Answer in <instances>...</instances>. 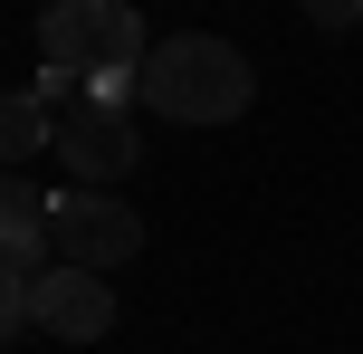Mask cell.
Segmentation results:
<instances>
[{
  "instance_id": "1",
  "label": "cell",
  "mask_w": 363,
  "mask_h": 354,
  "mask_svg": "<svg viewBox=\"0 0 363 354\" xmlns=\"http://www.w3.org/2000/svg\"><path fill=\"white\" fill-rule=\"evenodd\" d=\"M134 96H144L153 115H172V125H239L249 96H258V77H249V57H239L230 38L172 29V38H153L144 87H134Z\"/></svg>"
},
{
  "instance_id": "2",
  "label": "cell",
  "mask_w": 363,
  "mask_h": 354,
  "mask_svg": "<svg viewBox=\"0 0 363 354\" xmlns=\"http://www.w3.org/2000/svg\"><path fill=\"white\" fill-rule=\"evenodd\" d=\"M38 57L67 77H144V19H134V0H48L38 10Z\"/></svg>"
},
{
  "instance_id": "3",
  "label": "cell",
  "mask_w": 363,
  "mask_h": 354,
  "mask_svg": "<svg viewBox=\"0 0 363 354\" xmlns=\"http://www.w3.org/2000/svg\"><path fill=\"white\" fill-rule=\"evenodd\" d=\"M57 163L77 172V192L134 182V172H144V125H134V106H77L67 125H57Z\"/></svg>"
},
{
  "instance_id": "4",
  "label": "cell",
  "mask_w": 363,
  "mask_h": 354,
  "mask_svg": "<svg viewBox=\"0 0 363 354\" xmlns=\"http://www.w3.org/2000/svg\"><path fill=\"white\" fill-rule=\"evenodd\" d=\"M48 230H57V259L67 268H125L134 249H144V221H134V201H115V192H57Z\"/></svg>"
},
{
  "instance_id": "5",
  "label": "cell",
  "mask_w": 363,
  "mask_h": 354,
  "mask_svg": "<svg viewBox=\"0 0 363 354\" xmlns=\"http://www.w3.org/2000/svg\"><path fill=\"white\" fill-rule=\"evenodd\" d=\"M106 326H115V278H106V268H67V259H57L48 278H38V336L96 345Z\"/></svg>"
},
{
  "instance_id": "6",
  "label": "cell",
  "mask_w": 363,
  "mask_h": 354,
  "mask_svg": "<svg viewBox=\"0 0 363 354\" xmlns=\"http://www.w3.org/2000/svg\"><path fill=\"white\" fill-rule=\"evenodd\" d=\"M48 268H57L48 221H0V278H48Z\"/></svg>"
},
{
  "instance_id": "7",
  "label": "cell",
  "mask_w": 363,
  "mask_h": 354,
  "mask_svg": "<svg viewBox=\"0 0 363 354\" xmlns=\"http://www.w3.org/2000/svg\"><path fill=\"white\" fill-rule=\"evenodd\" d=\"M48 134H57V125H48V96H38V87H19L10 106H0V153H10V163H29Z\"/></svg>"
},
{
  "instance_id": "8",
  "label": "cell",
  "mask_w": 363,
  "mask_h": 354,
  "mask_svg": "<svg viewBox=\"0 0 363 354\" xmlns=\"http://www.w3.org/2000/svg\"><path fill=\"white\" fill-rule=\"evenodd\" d=\"M48 192H38V182H0V221H48Z\"/></svg>"
},
{
  "instance_id": "9",
  "label": "cell",
  "mask_w": 363,
  "mask_h": 354,
  "mask_svg": "<svg viewBox=\"0 0 363 354\" xmlns=\"http://www.w3.org/2000/svg\"><path fill=\"white\" fill-rule=\"evenodd\" d=\"M296 10L315 19L325 38H345V29H363V0H296Z\"/></svg>"
}]
</instances>
